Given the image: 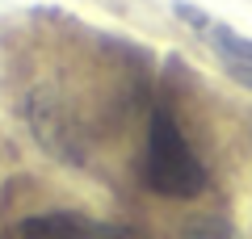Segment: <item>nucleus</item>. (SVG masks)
I'll use <instances>...</instances> for the list:
<instances>
[{
    "label": "nucleus",
    "instance_id": "1",
    "mask_svg": "<svg viewBox=\"0 0 252 239\" xmlns=\"http://www.w3.org/2000/svg\"><path fill=\"white\" fill-rule=\"evenodd\" d=\"M143 180L152 193L160 197H177V202H189V197L206 193V164L193 151V143L185 139L181 122L172 118L168 105H160L152 114V126H147V151H143Z\"/></svg>",
    "mask_w": 252,
    "mask_h": 239
},
{
    "label": "nucleus",
    "instance_id": "3",
    "mask_svg": "<svg viewBox=\"0 0 252 239\" xmlns=\"http://www.w3.org/2000/svg\"><path fill=\"white\" fill-rule=\"evenodd\" d=\"M4 239H143V235L130 227H118V222H97L76 210H46L13 222Z\"/></svg>",
    "mask_w": 252,
    "mask_h": 239
},
{
    "label": "nucleus",
    "instance_id": "2",
    "mask_svg": "<svg viewBox=\"0 0 252 239\" xmlns=\"http://www.w3.org/2000/svg\"><path fill=\"white\" fill-rule=\"evenodd\" d=\"M172 13H177L181 21H189V30L202 38V42L215 51L219 67L227 71V76L235 80V84H244V89H252V38L235 34L231 26H223V21H215L210 13L193 9V4H172Z\"/></svg>",
    "mask_w": 252,
    "mask_h": 239
}]
</instances>
